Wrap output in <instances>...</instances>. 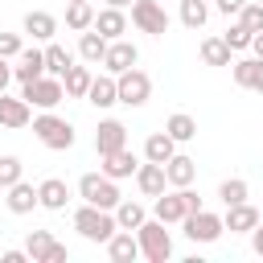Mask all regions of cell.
Wrapping results in <instances>:
<instances>
[{
	"instance_id": "6da1fadb",
	"label": "cell",
	"mask_w": 263,
	"mask_h": 263,
	"mask_svg": "<svg viewBox=\"0 0 263 263\" xmlns=\"http://www.w3.org/2000/svg\"><path fill=\"white\" fill-rule=\"evenodd\" d=\"M136 242H140V255L148 263H168V255H173V234L164 230L160 218H144L136 226Z\"/></svg>"
},
{
	"instance_id": "44dd1931",
	"label": "cell",
	"mask_w": 263,
	"mask_h": 263,
	"mask_svg": "<svg viewBox=\"0 0 263 263\" xmlns=\"http://www.w3.org/2000/svg\"><path fill=\"white\" fill-rule=\"evenodd\" d=\"M136 168H140L136 152L119 148V152H107V156H103V168H99V173H107L111 181H123V177H136Z\"/></svg>"
},
{
	"instance_id": "f1b7e54d",
	"label": "cell",
	"mask_w": 263,
	"mask_h": 263,
	"mask_svg": "<svg viewBox=\"0 0 263 263\" xmlns=\"http://www.w3.org/2000/svg\"><path fill=\"white\" fill-rule=\"evenodd\" d=\"M90 66H70L62 74V86H66V99H86V86H90Z\"/></svg>"
},
{
	"instance_id": "f35d334b",
	"label": "cell",
	"mask_w": 263,
	"mask_h": 263,
	"mask_svg": "<svg viewBox=\"0 0 263 263\" xmlns=\"http://www.w3.org/2000/svg\"><path fill=\"white\" fill-rule=\"evenodd\" d=\"M25 45H21V37L16 33H0V58H16Z\"/></svg>"
},
{
	"instance_id": "74e56055",
	"label": "cell",
	"mask_w": 263,
	"mask_h": 263,
	"mask_svg": "<svg viewBox=\"0 0 263 263\" xmlns=\"http://www.w3.org/2000/svg\"><path fill=\"white\" fill-rule=\"evenodd\" d=\"M251 37H255V33H251L247 25H238V21H234V25L222 33V41H226L230 49H251Z\"/></svg>"
},
{
	"instance_id": "9a60e30c",
	"label": "cell",
	"mask_w": 263,
	"mask_h": 263,
	"mask_svg": "<svg viewBox=\"0 0 263 263\" xmlns=\"http://www.w3.org/2000/svg\"><path fill=\"white\" fill-rule=\"evenodd\" d=\"M33 123V107L16 95H0V127H29Z\"/></svg>"
},
{
	"instance_id": "30bf717a",
	"label": "cell",
	"mask_w": 263,
	"mask_h": 263,
	"mask_svg": "<svg viewBox=\"0 0 263 263\" xmlns=\"http://www.w3.org/2000/svg\"><path fill=\"white\" fill-rule=\"evenodd\" d=\"M140 62V49L127 41V37H115V41H107V53H103V66H107V74H123V70H132Z\"/></svg>"
},
{
	"instance_id": "484cf974",
	"label": "cell",
	"mask_w": 263,
	"mask_h": 263,
	"mask_svg": "<svg viewBox=\"0 0 263 263\" xmlns=\"http://www.w3.org/2000/svg\"><path fill=\"white\" fill-rule=\"evenodd\" d=\"M103 53H107V37H103L99 29H82V33H78V58H82L86 66H99Z\"/></svg>"
},
{
	"instance_id": "9c48e42d",
	"label": "cell",
	"mask_w": 263,
	"mask_h": 263,
	"mask_svg": "<svg viewBox=\"0 0 263 263\" xmlns=\"http://www.w3.org/2000/svg\"><path fill=\"white\" fill-rule=\"evenodd\" d=\"M25 251H29V259H33V263H66V259H70L66 242H58L49 230H29Z\"/></svg>"
},
{
	"instance_id": "4dcf8cb0",
	"label": "cell",
	"mask_w": 263,
	"mask_h": 263,
	"mask_svg": "<svg viewBox=\"0 0 263 263\" xmlns=\"http://www.w3.org/2000/svg\"><path fill=\"white\" fill-rule=\"evenodd\" d=\"M70 66H74V53H70L66 45H53V41H49V45H45V74L62 78Z\"/></svg>"
},
{
	"instance_id": "bcb514c9",
	"label": "cell",
	"mask_w": 263,
	"mask_h": 263,
	"mask_svg": "<svg viewBox=\"0 0 263 263\" xmlns=\"http://www.w3.org/2000/svg\"><path fill=\"white\" fill-rule=\"evenodd\" d=\"M107 4H111V8H127L132 0H107Z\"/></svg>"
},
{
	"instance_id": "5bb4252c",
	"label": "cell",
	"mask_w": 263,
	"mask_h": 263,
	"mask_svg": "<svg viewBox=\"0 0 263 263\" xmlns=\"http://www.w3.org/2000/svg\"><path fill=\"white\" fill-rule=\"evenodd\" d=\"M189 214V205H185V189H173V193H160L156 197V205H152V218H160L164 226H173V222H181Z\"/></svg>"
},
{
	"instance_id": "d6a6232c",
	"label": "cell",
	"mask_w": 263,
	"mask_h": 263,
	"mask_svg": "<svg viewBox=\"0 0 263 263\" xmlns=\"http://www.w3.org/2000/svg\"><path fill=\"white\" fill-rule=\"evenodd\" d=\"M230 53H234V49H230L222 37H205V41H201V62H205V66H230Z\"/></svg>"
},
{
	"instance_id": "ba28073f",
	"label": "cell",
	"mask_w": 263,
	"mask_h": 263,
	"mask_svg": "<svg viewBox=\"0 0 263 263\" xmlns=\"http://www.w3.org/2000/svg\"><path fill=\"white\" fill-rule=\"evenodd\" d=\"M132 25L148 37H164L168 33V12L156 0H132Z\"/></svg>"
},
{
	"instance_id": "8d00e7d4",
	"label": "cell",
	"mask_w": 263,
	"mask_h": 263,
	"mask_svg": "<svg viewBox=\"0 0 263 263\" xmlns=\"http://www.w3.org/2000/svg\"><path fill=\"white\" fill-rule=\"evenodd\" d=\"M21 177H25V164H21V156H0V189L16 185Z\"/></svg>"
},
{
	"instance_id": "7c38bea8",
	"label": "cell",
	"mask_w": 263,
	"mask_h": 263,
	"mask_svg": "<svg viewBox=\"0 0 263 263\" xmlns=\"http://www.w3.org/2000/svg\"><path fill=\"white\" fill-rule=\"evenodd\" d=\"M230 74H234V82L242 86V90H259L263 95V58H238V62H230Z\"/></svg>"
},
{
	"instance_id": "4316f807",
	"label": "cell",
	"mask_w": 263,
	"mask_h": 263,
	"mask_svg": "<svg viewBox=\"0 0 263 263\" xmlns=\"http://www.w3.org/2000/svg\"><path fill=\"white\" fill-rule=\"evenodd\" d=\"M173 152H177V140H173L168 132H152V136L144 140V160H156V164H164Z\"/></svg>"
},
{
	"instance_id": "836d02e7",
	"label": "cell",
	"mask_w": 263,
	"mask_h": 263,
	"mask_svg": "<svg viewBox=\"0 0 263 263\" xmlns=\"http://www.w3.org/2000/svg\"><path fill=\"white\" fill-rule=\"evenodd\" d=\"M210 21V4L205 0H181V25L185 29H201Z\"/></svg>"
},
{
	"instance_id": "7bdbcfd3",
	"label": "cell",
	"mask_w": 263,
	"mask_h": 263,
	"mask_svg": "<svg viewBox=\"0 0 263 263\" xmlns=\"http://www.w3.org/2000/svg\"><path fill=\"white\" fill-rule=\"evenodd\" d=\"M25 259H29V251H16V247L0 255V263H25Z\"/></svg>"
},
{
	"instance_id": "8fae6325",
	"label": "cell",
	"mask_w": 263,
	"mask_h": 263,
	"mask_svg": "<svg viewBox=\"0 0 263 263\" xmlns=\"http://www.w3.org/2000/svg\"><path fill=\"white\" fill-rule=\"evenodd\" d=\"M119 148H127V127L119 119H103L99 132H95V152L107 156V152H119Z\"/></svg>"
},
{
	"instance_id": "7402d4cb",
	"label": "cell",
	"mask_w": 263,
	"mask_h": 263,
	"mask_svg": "<svg viewBox=\"0 0 263 263\" xmlns=\"http://www.w3.org/2000/svg\"><path fill=\"white\" fill-rule=\"evenodd\" d=\"M4 193H8V197H4V205H8L12 214H33V210H37V185H29L25 177H21L16 185H8Z\"/></svg>"
},
{
	"instance_id": "ab89813d",
	"label": "cell",
	"mask_w": 263,
	"mask_h": 263,
	"mask_svg": "<svg viewBox=\"0 0 263 263\" xmlns=\"http://www.w3.org/2000/svg\"><path fill=\"white\" fill-rule=\"evenodd\" d=\"M242 4H247V0H214V8H218L222 16H234V12L242 8Z\"/></svg>"
},
{
	"instance_id": "cb8c5ba5",
	"label": "cell",
	"mask_w": 263,
	"mask_h": 263,
	"mask_svg": "<svg viewBox=\"0 0 263 263\" xmlns=\"http://www.w3.org/2000/svg\"><path fill=\"white\" fill-rule=\"evenodd\" d=\"M21 29L33 37V41H53V33H58V16L53 12H25V21H21Z\"/></svg>"
},
{
	"instance_id": "2e32d148",
	"label": "cell",
	"mask_w": 263,
	"mask_h": 263,
	"mask_svg": "<svg viewBox=\"0 0 263 263\" xmlns=\"http://www.w3.org/2000/svg\"><path fill=\"white\" fill-rule=\"evenodd\" d=\"M86 103L99 107V111L115 107V103H119V95H115V74H95L90 86H86Z\"/></svg>"
},
{
	"instance_id": "603a6c76",
	"label": "cell",
	"mask_w": 263,
	"mask_h": 263,
	"mask_svg": "<svg viewBox=\"0 0 263 263\" xmlns=\"http://www.w3.org/2000/svg\"><path fill=\"white\" fill-rule=\"evenodd\" d=\"M107 259H111V263H132V259H140L136 234H132V230H115V234L107 238Z\"/></svg>"
},
{
	"instance_id": "4fadbf2b",
	"label": "cell",
	"mask_w": 263,
	"mask_h": 263,
	"mask_svg": "<svg viewBox=\"0 0 263 263\" xmlns=\"http://www.w3.org/2000/svg\"><path fill=\"white\" fill-rule=\"evenodd\" d=\"M164 177H168V185L185 189V185H193V181H197V160H193V156H185V152H173V156L164 160Z\"/></svg>"
},
{
	"instance_id": "60d3db41",
	"label": "cell",
	"mask_w": 263,
	"mask_h": 263,
	"mask_svg": "<svg viewBox=\"0 0 263 263\" xmlns=\"http://www.w3.org/2000/svg\"><path fill=\"white\" fill-rule=\"evenodd\" d=\"M8 82H12V66H8V58H0V95L8 90Z\"/></svg>"
},
{
	"instance_id": "52a82bcc",
	"label": "cell",
	"mask_w": 263,
	"mask_h": 263,
	"mask_svg": "<svg viewBox=\"0 0 263 263\" xmlns=\"http://www.w3.org/2000/svg\"><path fill=\"white\" fill-rule=\"evenodd\" d=\"M181 230H185V238L189 242H218L222 238V218L218 214H210V210H193V214H185L181 218Z\"/></svg>"
},
{
	"instance_id": "e0dca14e",
	"label": "cell",
	"mask_w": 263,
	"mask_h": 263,
	"mask_svg": "<svg viewBox=\"0 0 263 263\" xmlns=\"http://www.w3.org/2000/svg\"><path fill=\"white\" fill-rule=\"evenodd\" d=\"M136 185H140V193H144V197H160V193H164V185H168V177H164V164H156V160H144V164L136 168Z\"/></svg>"
},
{
	"instance_id": "ee69618b",
	"label": "cell",
	"mask_w": 263,
	"mask_h": 263,
	"mask_svg": "<svg viewBox=\"0 0 263 263\" xmlns=\"http://www.w3.org/2000/svg\"><path fill=\"white\" fill-rule=\"evenodd\" d=\"M185 205H189V214H193V210H205V205H201V197H197L189 185H185Z\"/></svg>"
},
{
	"instance_id": "277c9868",
	"label": "cell",
	"mask_w": 263,
	"mask_h": 263,
	"mask_svg": "<svg viewBox=\"0 0 263 263\" xmlns=\"http://www.w3.org/2000/svg\"><path fill=\"white\" fill-rule=\"evenodd\" d=\"M21 99H25L29 107H37V111H53V107L66 99V86H62V78L41 74V78H33V82H21Z\"/></svg>"
},
{
	"instance_id": "f546056e",
	"label": "cell",
	"mask_w": 263,
	"mask_h": 263,
	"mask_svg": "<svg viewBox=\"0 0 263 263\" xmlns=\"http://www.w3.org/2000/svg\"><path fill=\"white\" fill-rule=\"evenodd\" d=\"M90 25H95V8H90V0H70V4H66V29L82 33V29H90Z\"/></svg>"
},
{
	"instance_id": "d6986e66",
	"label": "cell",
	"mask_w": 263,
	"mask_h": 263,
	"mask_svg": "<svg viewBox=\"0 0 263 263\" xmlns=\"http://www.w3.org/2000/svg\"><path fill=\"white\" fill-rule=\"evenodd\" d=\"M255 222H259V210H255L251 201L226 205V218H222V226H226L230 234H251V230H255Z\"/></svg>"
},
{
	"instance_id": "3957f363",
	"label": "cell",
	"mask_w": 263,
	"mask_h": 263,
	"mask_svg": "<svg viewBox=\"0 0 263 263\" xmlns=\"http://www.w3.org/2000/svg\"><path fill=\"white\" fill-rule=\"evenodd\" d=\"M33 136H37L45 148H53V152L74 148V123H70V119H62V115H53V111L33 115Z\"/></svg>"
},
{
	"instance_id": "7dc6e473",
	"label": "cell",
	"mask_w": 263,
	"mask_h": 263,
	"mask_svg": "<svg viewBox=\"0 0 263 263\" xmlns=\"http://www.w3.org/2000/svg\"><path fill=\"white\" fill-rule=\"evenodd\" d=\"M255 4H263V0H255Z\"/></svg>"
},
{
	"instance_id": "d4e9b609",
	"label": "cell",
	"mask_w": 263,
	"mask_h": 263,
	"mask_svg": "<svg viewBox=\"0 0 263 263\" xmlns=\"http://www.w3.org/2000/svg\"><path fill=\"white\" fill-rule=\"evenodd\" d=\"M90 29H99L107 41H115V37L127 33V16H123V8H111V4H107L103 12H95V25H90Z\"/></svg>"
},
{
	"instance_id": "83f0119b",
	"label": "cell",
	"mask_w": 263,
	"mask_h": 263,
	"mask_svg": "<svg viewBox=\"0 0 263 263\" xmlns=\"http://www.w3.org/2000/svg\"><path fill=\"white\" fill-rule=\"evenodd\" d=\"M111 214H115V226H119V230H136V226L148 218V210H144L140 201H132V197H119V205H115Z\"/></svg>"
},
{
	"instance_id": "ffe728a7",
	"label": "cell",
	"mask_w": 263,
	"mask_h": 263,
	"mask_svg": "<svg viewBox=\"0 0 263 263\" xmlns=\"http://www.w3.org/2000/svg\"><path fill=\"white\" fill-rule=\"evenodd\" d=\"M45 74V49H21L16 53V66H12V78L16 82H33Z\"/></svg>"
},
{
	"instance_id": "b9f144b4",
	"label": "cell",
	"mask_w": 263,
	"mask_h": 263,
	"mask_svg": "<svg viewBox=\"0 0 263 263\" xmlns=\"http://www.w3.org/2000/svg\"><path fill=\"white\" fill-rule=\"evenodd\" d=\"M251 247H255V255H263V218H259L255 230H251Z\"/></svg>"
},
{
	"instance_id": "c3c4849f",
	"label": "cell",
	"mask_w": 263,
	"mask_h": 263,
	"mask_svg": "<svg viewBox=\"0 0 263 263\" xmlns=\"http://www.w3.org/2000/svg\"><path fill=\"white\" fill-rule=\"evenodd\" d=\"M66 4H70V0H66Z\"/></svg>"
},
{
	"instance_id": "7a4b0ae2",
	"label": "cell",
	"mask_w": 263,
	"mask_h": 263,
	"mask_svg": "<svg viewBox=\"0 0 263 263\" xmlns=\"http://www.w3.org/2000/svg\"><path fill=\"white\" fill-rule=\"evenodd\" d=\"M74 230H78L86 242H107L119 226H115V214H111V210H99V205H86V201H82V205L74 210Z\"/></svg>"
},
{
	"instance_id": "f6af8a7d",
	"label": "cell",
	"mask_w": 263,
	"mask_h": 263,
	"mask_svg": "<svg viewBox=\"0 0 263 263\" xmlns=\"http://www.w3.org/2000/svg\"><path fill=\"white\" fill-rule=\"evenodd\" d=\"M251 53H255V58H263V33H255V37H251Z\"/></svg>"
},
{
	"instance_id": "1f68e13d",
	"label": "cell",
	"mask_w": 263,
	"mask_h": 263,
	"mask_svg": "<svg viewBox=\"0 0 263 263\" xmlns=\"http://www.w3.org/2000/svg\"><path fill=\"white\" fill-rule=\"evenodd\" d=\"M164 132H168L177 144H189V140L197 136V119H193V115H185V111H177V115H168Z\"/></svg>"
},
{
	"instance_id": "8992f818",
	"label": "cell",
	"mask_w": 263,
	"mask_h": 263,
	"mask_svg": "<svg viewBox=\"0 0 263 263\" xmlns=\"http://www.w3.org/2000/svg\"><path fill=\"white\" fill-rule=\"evenodd\" d=\"M115 95H119L123 107H144V103L152 99V78H148L140 66H132V70L115 74Z\"/></svg>"
},
{
	"instance_id": "5b68a950",
	"label": "cell",
	"mask_w": 263,
	"mask_h": 263,
	"mask_svg": "<svg viewBox=\"0 0 263 263\" xmlns=\"http://www.w3.org/2000/svg\"><path fill=\"white\" fill-rule=\"evenodd\" d=\"M78 193H82V201H86V205H99V210H115V205H119V197H123L107 173H82Z\"/></svg>"
},
{
	"instance_id": "d590c367",
	"label": "cell",
	"mask_w": 263,
	"mask_h": 263,
	"mask_svg": "<svg viewBox=\"0 0 263 263\" xmlns=\"http://www.w3.org/2000/svg\"><path fill=\"white\" fill-rule=\"evenodd\" d=\"M234 16H238V25H247L251 33H263V4L247 0V4H242V8L234 12Z\"/></svg>"
},
{
	"instance_id": "ac0fdd59",
	"label": "cell",
	"mask_w": 263,
	"mask_h": 263,
	"mask_svg": "<svg viewBox=\"0 0 263 263\" xmlns=\"http://www.w3.org/2000/svg\"><path fill=\"white\" fill-rule=\"evenodd\" d=\"M66 201H70V185L62 177H45L37 185V205L41 210H66Z\"/></svg>"
},
{
	"instance_id": "e575fe53",
	"label": "cell",
	"mask_w": 263,
	"mask_h": 263,
	"mask_svg": "<svg viewBox=\"0 0 263 263\" xmlns=\"http://www.w3.org/2000/svg\"><path fill=\"white\" fill-rule=\"evenodd\" d=\"M247 181L242 177H226L222 185H218V197H222V205H238V201H247Z\"/></svg>"
}]
</instances>
